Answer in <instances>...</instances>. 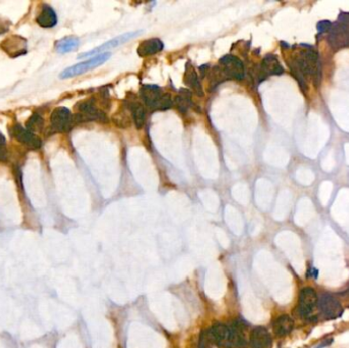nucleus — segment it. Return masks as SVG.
I'll use <instances>...</instances> for the list:
<instances>
[{"mask_svg":"<svg viewBox=\"0 0 349 348\" xmlns=\"http://www.w3.org/2000/svg\"><path fill=\"white\" fill-rule=\"evenodd\" d=\"M318 294L312 287H305L301 289L298 298V314L302 318H309L318 304Z\"/></svg>","mask_w":349,"mask_h":348,"instance_id":"nucleus-6","label":"nucleus"},{"mask_svg":"<svg viewBox=\"0 0 349 348\" xmlns=\"http://www.w3.org/2000/svg\"><path fill=\"white\" fill-rule=\"evenodd\" d=\"M230 328V340H229V348H245L246 347V339L244 335V331L246 329V325L242 321H235L232 324Z\"/></svg>","mask_w":349,"mask_h":348,"instance_id":"nucleus-13","label":"nucleus"},{"mask_svg":"<svg viewBox=\"0 0 349 348\" xmlns=\"http://www.w3.org/2000/svg\"><path fill=\"white\" fill-rule=\"evenodd\" d=\"M144 103L152 110H164L172 106L171 95L164 93L162 88L155 85H143L140 90Z\"/></svg>","mask_w":349,"mask_h":348,"instance_id":"nucleus-3","label":"nucleus"},{"mask_svg":"<svg viewBox=\"0 0 349 348\" xmlns=\"http://www.w3.org/2000/svg\"><path fill=\"white\" fill-rule=\"evenodd\" d=\"M80 41L76 37H65L56 43V51L59 53H67L76 50Z\"/></svg>","mask_w":349,"mask_h":348,"instance_id":"nucleus-21","label":"nucleus"},{"mask_svg":"<svg viewBox=\"0 0 349 348\" xmlns=\"http://www.w3.org/2000/svg\"><path fill=\"white\" fill-rule=\"evenodd\" d=\"M297 67L304 78L310 77L316 86H319L322 79V64L319 57V53L314 49H304L293 59L291 63Z\"/></svg>","mask_w":349,"mask_h":348,"instance_id":"nucleus-1","label":"nucleus"},{"mask_svg":"<svg viewBox=\"0 0 349 348\" xmlns=\"http://www.w3.org/2000/svg\"><path fill=\"white\" fill-rule=\"evenodd\" d=\"M141 33V31H137V32H130V33H125L119 37H115L113 38V39L109 40L108 42L102 44L101 46L99 47H96L94 48L93 50L89 51V52H85V53H82L79 55V58H83V57H89V56H96L98 54H101V53H104V51L106 50H109V49H112L114 47H118L126 42H128L129 40L133 39V38L137 37L139 34Z\"/></svg>","mask_w":349,"mask_h":348,"instance_id":"nucleus-9","label":"nucleus"},{"mask_svg":"<svg viewBox=\"0 0 349 348\" xmlns=\"http://www.w3.org/2000/svg\"><path fill=\"white\" fill-rule=\"evenodd\" d=\"M284 69L275 55H266L260 64V80L265 79L268 76L282 75Z\"/></svg>","mask_w":349,"mask_h":348,"instance_id":"nucleus-15","label":"nucleus"},{"mask_svg":"<svg viewBox=\"0 0 349 348\" xmlns=\"http://www.w3.org/2000/svg\"><path fill=\"white\" fill-rule=\"evenodd\" d=\"M332 23L330 21H321L318 23L317 25V29L319 31V34H325L330 32L331 28H332Z\"/></svg>","mask_w":349,"mask_h":348,"instance_id":"nucleus-26","label":"nucleus"},{"mask_svg":"<svg viewBox=\"0 0 349 348\" xmlns=\"http://www.w3.org/2000/svg\"><path fill=\"white\" fill-rule=\"evenodd\" d=\"M110 57L109 52H104L101 54H98L96 56H93L91 59L87 61H83L80 63H77L73 66L67 67L60 74L61 79H67V78H73V77L82 75L90 69H93L101 64H103L105 61H107Z\"/></svg>","mask_w":349,"mask_h":348,"instance_id":"nucleus-5","label":"nucleus"},{"mask_svg":"<svg viewBox=\"0 0 349 348\" xmlns=\"http://www.w3.org/2000/svg\"><path fill=\"white\" fill-rule=\"evenodd\" d=\"M212 345H213V343L210 340L206 331H203L201 333V336H200V339H199L198 348H212Z\"/></svg>","mask_w":349,"mask_h":348,"instance_id":"nucleus-27","label":"nucleus"},{"mask_svg":"<svg viewBox=\"0 0 349 348\" xmlns=\"http://www.w3.org/2000/svg\"><path fill=\"white\" fill-rule=\"evenodd\" d=\"M164 49V43L158 38H152L143 41L138 47V54L141 57L153 55L158 52H161Z\"/></svg>","mask_w":349,"mask_h":348,"instance_id":"nucleus-17","label":"nucleus"},{"mask_svg":"<svg viewBox=\"0 0 349 348\" xmlns=\"http://www.w3.org/2000/svg\"><path fill=\"white\" fill-rule=\"evenodd\" d=\"M77 108L78 110H79V113H77L75 117L76 123H80L84 121H96V120L106 121L105 114L102 111L98 110L94 106L92 101H83L78 104Z\"/></svg>","mask_w":349,"mask_h":348,"instance_id":"nucleus-10","label":"nucleus"},{"mask_svg":"<svg viewBox=\"0 0 349 348\" xmlns=\"http://www.w3.org/2000/svg\"><path fill=\"white\" fill-rule=\"evenodd\" d=\"M8 160V148L5 136L0 133V162H6Z\"/></svg>","mask_w":349,"mask_h":348,"instance_id":"nucleus-25","label":"nucleus"},{"mask_svg":"<svg viewBox=\"0 0 349 348\" xmlns=\"http://www.w3.org/2000/svg\"><path fill=\"white\" fill-rule=\"evenodd\" d=\"M318 303L321 313L327 319H337L343 313V308L339 300L329 293H324L320 297Z\"/></svg>","mask_w":349,"mask_h":348,"instance_id":"nucleus-7","label":"nucleus"},{"mask_svg":"<svg viewBox=\"0 0 349 348\" xmlns=\"http://www.w3.org/2000/svg\"><path fill=\"white\" fill-rule=\"evenodd\" d=\"M328 42L333 49L349 47V13H342L338 21L332 25L328 35Z\"/></svg>","mask_w":349,"mask_h":348,"instance_id":"nucleus-4","label":"nucleus"},{"mask_svg":"<svg viewBox=\"0 0 349 348\" xmlns=\"http://www.w3.org/2000/svg\"><path fill=\"white\" fill-rule=\"evenodd\" d=\"M13 136L22 144L26 145L31 149H38L42 145V142L38 136L29 131L28 129L23 128L21 125H15L12 130Z\"/></svg>","mask_w":349,"mask_h":348,"instance_id":"nucleus-11","label":"nucleus"},{"mask_svg":"<svg viewBox=\"0 0 349 348\" xmlns=\"http://www.w3.org/2000/svg\"><path fill=\"white\" fill-rule=\"evenodd\" d=\"M74 119L66 107H57L51 113L50 123L54 132H67L73 125Z\"/></svg>","mask_w":349,"mask_h":348,"instance_id":"nucleus-8","label":"nucleus"},{"mask_svg":"<svg viewBox=\"0 0 349 348\" xmlns=\"http://www.w3.org/2000/svg\"><path fill=\"white\" fill-rule=\"evenodd\" d=\"M37 23L43 28H52L57 24V16L54 10L47 6L44 5L42 7L41 13L37 17Z\"/></svg>","mask_w":349,"mask_h":348,"instance_id":"nucleus-19","label":"nucleus"},{"mask_svg":"<svg viewBox=\"0 0 349 348\" xmlns=\"http://www.w3.org/2000/svg\"><path fill=\"white\" fill-rule=\"evenodd\" d=\"M207 336L214 345L219 347H228L230 340V328L222 323H217L206 331Z\"/></svg>","mask_w":349,"mask_h":348,"instance_id":"nucleus-12","label":"nucleus"},{"mask_svg":"<svg viewBox=\"0 0 349 348\" xmlns=\"http://www.w3.org/2000/svg\"><path fill=\"white\" fill-rule=\"evenodd\" d=\"M249 345L251 348H269L271 346V337L263 327L254 328L249 336Z\"/></svg>","mask_w":349,"mask_h":348,"instance_id":"nucleus-14","label":"nucleus"},{"mask_svg":"<svg viewBox=\"0 0 349 348\" xmlns=\"http://www.w3.org/2000/svg\"><path fill=\"white\" fill-rule=\"evenodd\" d=\"M175 103H176L177 108L181 112H186L192 105L191 93L188 90L183 89L181 91V93L175 98Z\"/></svg>","mask_w":349,"mask_h":348,"instance_id":"nucleus-22","label":"nucleus"},{"mask_svg":"<svg viewBox=\"0 0 349 348\" xmlns=\"http://www.w3.org/2000/svg\"><path fill=\"white\" fill-rule=\"evenodd\" d=\"M43 126H44V121H43L42 117L37 113L33 114L27 122V129L29 131H31L32 133L42 131Z\"/></svg>","mask_w":349,"mask_h":348,"instance_id":"nucleus-24","label":"nucleus"},{"mask_svg":"<svg viewBox=\"0 0 349 348\" xmlns=\"http://www.w3.org/2000/svg\"><path fill=\"white\" fill-rule=\"evenodd\" d=\"M3 49L13 57L24 54L26 51V40L19 36H12L2 44Z\"/></svg>","mask_w":349,"mask_h":348,"instance_id":"nucleus-16","label":"nucleus"},{"mask_svg":"<svg viewBox=\"0 0 349 348\" xmlns=\"http://www.w3.org/2000/svg\"><path fill=\"white\" fill-rule=\"evenodd\" d=\"M184 81H185L186 85H188L191 89H193L197 93V95H200V96L203 95L202 87L199 83L197 74H196L195 69H194L193 66L190 64H187V66H186L185 75H184Z\"/></svg>","mask_w":349,"mask_h":348,"instance_id":"nucleus-20","label":"nucleus"},{"mask_svg":"<svg viewBox=\"0 0 349 348\" xmlns=\"http://www.w3.org/2000/svg\"><path fill=\"white\" fill-rule=\"evenodd\" d=\"M130 109L133 115V119L135 122V125L138 129H140L145 121V111L142 105L139 102H132L130 103Z\"/></svg>","mask_w":349,"mask_h":348,"instance_id":"nucleus-23","label":"nucleus"},{"mask_svg":"<svg viewBox=\"0 0 349 348\" xmlns=\"http://www.w3.org/2000/svg\"><path fill=\"white\" fill-rule=\"evenodd\" d=\"M294 328V321L288 315H282L276 319L273 324L274 332L279 337L287 336L292 332Z\"/></svg>","mask_w":349,"mask_h":348,"instance_id":"nucleus-18","label":"nucleus"},{"mask_svg":"<svg viewBox=\"0 0 349 348\" xmlns=\"http://www.w3.org/2000/svg\"><path fill=\"white\" fill-rule=\"evenodd\" d=\"M244 65L242 61L234 55H225L215 67L216 81L242 80L244 78Z\"/></svg>","mask_w":349,"mask_h":348,"instance_id":"nucleus-2","label":"nucleus"}]
</instances>
